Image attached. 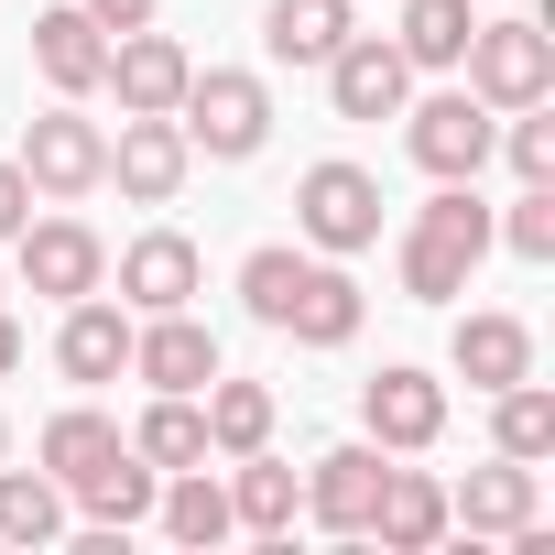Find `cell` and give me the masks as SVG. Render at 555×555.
Masks as SVG:
<instances>
[{
	"instance_id": "1",
	"label": "cell",
	"mask_w": 555,
	"mask_h": 555,
	"mask_svg": "<svg viewBox=\"0 0 555 555\" xmlns=\"http://www.w3.org/2000/svg\"><path fill=\"white\" fill-rule=\"evenodd\" d=\"M240 306H250V327L295 338V349H349L360 317H371V295L349 284V261L295 250V240H261V250L240 261Z\"/></svg>"
},
{
	"instance_id": "2",
	"label": "cell",
	"mask_w": 555,
	"mask_h": 555,
	"mask_svg": "<svg viewBox=\"0 0 555 555\" xmlns=\"http://www.w3.org/2000/svg\"><path fill=\"white\" fill-rule=\"evenodd\" d=\"M479 261H490V207H479V185H436V196L403 218V240H392V272H403L414 306H457Z\"/></svg>"
},
{
	"instance_id": "3",
	"label": "cell",
	"mask_w": 555,
	"mask_h": 555,
	"mask_svg": "<svg viewBox=\"0 0 555 555\" xmlns=\"http://www.w3.org/2000/svg\"><path fill=\"white\" fill-rule=\"evenodd\" d=\"M175 131H185V153H207V164H250V153L272 142V88H261L250 66H196L185 99H175Z\"/></svg>"
},
{
	"instance_id": "4",
	"label": "cell",
	"mask_w": 555,
	"mask_h": 555,
	"mask_svg": "<svg viewBox=\"0 0 555 555\" xmlns=\"http://www.w3.org/2000/svg\"><path fill=\"white\" fill-rule=\"evenodd\" d=\"M295 240H306V250H327V261L371 250V240H382V175H371V164H349V153L306 164V175H295Z\"/></svg>"
},
{
	"instance_id": "5",
	"label": "cell",
	"mask_w": 555,
	"mask_h": 555,
	"mask_svg": "<svg viewBox=\"0 0 555 555\" xmlns=\"http://www.w3.org/2000/svg\"><path fill=\"white\" fill-rule=\"evenodd\" d=\"M403 153H414L436 185H479V164L501 153V109H490V99H468V88L403 99Z\"/></svg>"
},
{
	"instance_id": "6",
	"label": "cell",
	"mask_w": 555,
	"mask_h": 555,
	"mask_svg": "<svg viewBox=\"0 0 555 555\" xmlns=\"http://www.w3.org/2000/svg\"><path fill=\"white\" fill-rule=\"evenodd\" d=\"M23 175H34V196L44 207H77V196H99L109 185V131L77 109V99H55V109H34L23 120V153H12Z\"/></svg>"
},
{
	"instance_id": "7",
	"label": "cell",
	"mask_w": 555,
	"mask_h": 555,
	"mask_svg": "<svg viewBox=\"0 0 555 555\" xmlns=\"http://www.w3.org/2000/svg\"><path fill=\"white\" fill-rule=\"evenodd\" d=\"M457 66H468V99H490V109H544L555 99V34L544 23H479Z\"/></svg>"
},
{
	"instance_id": "8",
	"label": "cell",
	"mask_w": 555,
	"mask_h": 555,
	"mask_svg": "<svg viewBox=\"0 0 555 555\" xmlns=\"http://www.w3.org/2000/svg\"><path fill=\"white\" fill-rule=\"evenodd\" d=\"M360 436H371L382 457H425V447L447 436V382L414 371V360H382V371L360 382Z\"/></svg>"
},
{
	"instance_id": "9",
	"label": "cell",
	"mask_w": 555,
	"mask_h": 555,
	"mask_svg": "<svg viewBox=\"0 0 555 555\" xmlns=\"http://www.w3.org/2000/svg\"><path fill=\"white\" fill-rule=\"evenodd\" d=\"M12 250H23V284H34L44 306H77V295L109 284V240H99L88 218H66V207H55V218H23Z\"/></svg>"
},
{
	"instance_id": "10",
	"label": "cell",
	"mask_w": 555,
	"mask_h": 555,
	"mask_svg": "<svg viewBox=\"0 0 555 555\" xmlns=\"http://www.w3.org/2000/svg\"><path fill=\"white\" fill-rule=\"evenodd\" d=\"M131 382L142 392H207L218 382V338L196 306H164V317H131Z\"/></svg>"
},
{
	"instance_id": "11",
	"label": "cell",
	"mask_w": 555,
	"mask_h": 555,
	"mask_svg": "<svg viewBox=\"0 0 555 555\" xmlns=\"http://www.w3.org/2000/svg\"><path fill=\"white\" fill-rule=\"evenodd\" d=\"M185 175H196V153H185L175 109H142V120H120V142H109V185H120L131 207H175V196H185Z\"/></svg>"
},
{
	"instance_id": "12",
	"label": "cell",
	"mask_w": 555,
	"mask_h": 555,
	"mask_svg": "<svg viewBox=\"0 0 555 555\" xmlns=\"http://www.w3.org/2000/svg\"><path fill=\"white\" fill-rule=\"evenodd\" d=\"M317 77H327L338 120H403V99H414V66H403V44H382V34H349Z\"/></svg>"
},
{
	"instance_id": "13",
	"label": "cell",
	"mask_w": 555,
	"mask_h": 555,
	"mask_svg": "<svg viewBox=\"0 0 555 555\" xmlns=\"http://www.w3.org/2000/svg\"><path fill=\"white\" fill-rule=\"evenodd\" d=\"M382 468H392V457H382L371 436L327 447V457L306 468V522H317V533H338V544H349V533H371V501H382Z\"/></svg>"
},
{
	"instance_id": "14",
	"label": "cell",
	"mask_w": 555,
	"mask_h": 555,
	"mask_svg": "<svg viewBox=\"0 0 555 555\" xmlns=\"http://www.w3.org/2000/svg\"><path fill=\"white\" fill-rule=\"evenodd\" d=\"M196 284H207V250H196L185 229H142V240L120 250V306H131V317L196 306Z\"/></svg>"
},
{
	"instance_id": "15",
	"label": "cell",
	"mask_w": 555,
	"mask_h": 555,
	"mask_svg": "<svg viewBox=\"0 0 555 555\" xmlns=\"http://www.w3.org/2000/svg\"><path fill=\"white\" fill-rule=\"evenodd\" d=\"M185 77H196V55L175 44V34H109V77L99 88H120V120H142V109H175L185 99Z\"/></svg>"
},
{
	"instance_id": "16",
	"label": "cell",
	"mask_w": 555,
	"mask_h": 555,
	"mask_svg": "<svg viewBox=\"0 0 555 555\" xmlns=\"http://www.w3.org/2000/svg\"><path fill=\"white\" fill-rule=\"evenodd\" d=\"M55 371H66L77 392H99V382L131 371V306H109V284L66 306V327H55Z\"/></svg>"
},
{
	"instance_id": "17",
	"label": "cell",
	"mask_w": 555,
	"mask_h": 555,
	"mask_svg": "<svg viewBox=\"0 0 555 555\" xmlns=\"http://www.w3.org/2000/svg\"><path fill=\"white\" fill-rule=\"evenodd\" d=\"M34 77H44L55 99H99V77H109V34L77 12V0L34 12Z\"/></svg>"
},
{
	"instance_id": "18",
	"label": "cell",
	"mask_w": 555,
	"mask_h": 555,
	"mask_svg": "<svg viewBox=\"0 0 555 555\" xmlns=\"http://www.w3.org/2000/svg\"><path fill=\"white\" fill-rule=\"evenodd\" d=\"M447 371H457L468 392H501V382H522V371H533V327H522V317H501V306H479V317H457Z\"/></svg>"
},
{
	"instance_id": "19",
	"label": "cell",
	"mask_w": 555,
	"mask_h": 555,
	"mask_svg": "<svg viewBox=\"0 0 555 555\" xmlns=\"http://www.w3.org/2000/svg\"><path fill=\"white\" fill-rule=\"evenodd\" d=\"M533 512H544V490H533V468L501 457V447H490V468H468V479L447 490V522H468V533H522Z\"/></svg>"
},
{
	"instance_id": "20",
	"label": "cell",
	"mask_w": 555,
	"mask_h": 555,
	"mask_svg": "<svg viewBox=\"0 0 555 555\" xmlns=\"http://www.w3.org/2000/svg\"><path fill=\"white\" fill-rule=\"evenodd\" d=\"M436 533H447V479H436V468H382L371 544H382V555H425Z\"/></svg>"
},
{
	"instance_id": "21",
	"label": "cell",
	"mask_w": 555,
	"mask_h": 555,
	"mask_svg": "<svg viewBox=\"0 0 555 555\" xmlns=\"http://www.w3.org/2000/svg\"><path fill=\"white\" fill-rule=\"evenodd\" d=\"M295 512H306V468H284L272 447H250V457L229 468V522H240V533H272V544H284Z\"/></svg>"
},
{
	"instance_id": "22",
	"label": "cell",
	"mask_w": 555,
	"mask_h": 555,
	"mask_svg": "<svg viewBox=\"0 0 555 555\" xmlns=\"http://www.w3.org/2000/svg\"><path fill=\"white\" fill-rule=\"evenodd\" d=\"M349 34H360L349 0H261V55L272 66H327Z\"/></svg>"
},
{
	"instance_id": "23",
	"label": "cell",
	"mask_w": 555,
	"mask_h": 555,
	"mask_svg": "<svg viewBox=\"0 0 555 555\" xmlns=\"http://www.w3.org/2000/svg\"><path fill=\"white\" fill-rule=\"evenodd\" d=\"M196 414H207V457H250V447H272V382H207L196 392Z\"/></svg>"
},
{
	"instance_id": "24",
	"label": "cell",
	"mask_w": 555,
	"mask_h": 555,
	"mask_svg": "<svg viewBox=\"0 0 555 555\" xmlns=\"http://www.w3.org/2000/svg\"><path fill=\"white\" fill-rule=\"evenodd\" d=\"M153 512H164L175 544H229V533H240V522H229V479H207V457H196V468H164Z\"/></svg>"
},
{
	"instance_id": "25",
	"label": "cell",
	"mask_w": 555,
	"mask_h": 555,
	"mask_svg": "<svg viewBox=\"0 0 555 555\" xmlns=\"http://www.w3.org/2000/svg\"><path fill=\"white\" fill-rule=\"evenodd\" d=\"M490 447H501V457H522V468H544V457H555V392H544L533 371L490 392Z\"/></svg>"
},
{
	"instance_id": "26",
	"label": "cell",
	"mask_w": 555,
	"mask_h": 555,
	"mask_svg": "<svg viewBox=\"0 0 555 555\" xmlns=\"http://www.w3.org/2000/svg\"><path fill=\"white\" fill-rule=\"evenodd\" d=\"M468 34H479V12H468V0H403V66L414 77H447L457 55H468Z\"/></svg>"
},
{
	"instance_id": "27",
	"label": "cell",
	"mask_w": 555,
	"mask_h": 555,
	"mask_svg": "<svg viewBox=\"0 0 555 555\" xmlns=\"http://www.w3.org/2000/svg\"><path fill=\"white\" fill-rule=\"evenodd\" d=\"M120 447H131V436H120L99 403H66V414L44 425V447H34V457H44V479H66V490H77V479H88L99 457H120Z\"/></svg>"
},
{
	"instance_id": "28",
	"label": "cell",
	"mask_w": 555,
	"mask_h": 555,
	"mask_svg": "<svg viewBox=\"0 0 555 555\" xmlns=\"http://www.w3.org/2000/svg\"><path fill=\"white\" fill-rule=\"evenodd\" d=\"M131 457H142V468H196V457H207V414H196V392H153L142 425H131Z\"/></svg>"
},
{
	"instance_id": "29",
	"label": "cell",
	"mask_w": 555,
	"mask_h": 555,
	"mask_svg": "<svg viewBox=\"0 0 555 555\" xmlns=\"http://www.w3.org/2000/svg\"><path fill=\"white\" fill-rule=\"evenodd\" d=\"M55 533H66V479L0 457V544H55Z\"/></svg>"
},
{
	"instance_id": "30",
	"label": "cell",
	"mask_w": 555,
	"mask_h": 555,
	"mask_svg": "<svg viewBox=\"0 0 555 555\" xmlns=\"http://www.w3.org/2000/svg\"><path fill=\"white\" fill-rule=\"evenodd\" d=\"M153 490H164V468H142L131 447H120V457H99V468L77 479V501H88V522H109V533H131V522L153 512Z\"/></svg>"
},
{
	"instance_id": "31",
	"label": "cell",
	"mask_w": 555,
	"mask_h": 555,
	"mask_svg": "<svg viewBox=\"0 0 555 555\" xmlns=\"http://www.w3.org/2000/svg\"><path fill=\"white\" fill-rule=\"evenodd\" d=\"M490 240H501L512 261H555V185H522V196L490 218Z\"/></svg>"
},
{
	"instance_id": "32",
	"label": "cell",
	"mask_w": 555,
	"mask_h": 555,
	"mask_svg": "<svg viewBox=\"0 0 555 555\" xmlns=\"http://www.w3.org/2000/svg\"><path fill=\"white\" fill-rule=\"evenodd\" d=\"M501 153H512L522 185H555V120L544 109H501Z\"/></svg>"
},
{
	"instance_id": "33",
	"label": "cell",
	"mask_w": 555,
	"mask_h": 555,
	"mask_svg": "<svg viewBox=\"0 0 555 555\" xmlns=\"http://www.w3.org/2000/svg\"><path fill=\"white\" fill-rule=\"evenodd\" d=\"M34 207H44V196H34V175L0 153V240H23V218H34Z\"/></svg>"
},
{
	"instance_id": "34",
	"label": "cell",
	"mask_w": 555,
	"mask_h": 555,
	"mask_svg": "<svg viewBox=\"0 0 555 555\" xmlns=\"http://www.w3.org/2000/svg\"><path fill=\"white\" fill-rule=\"evenodd\" d=\"M77 12H88L99 34H142V23H164V0H77Z\"/></svg>"
},
{
	"instance_id": "35",
	"label": "cell",
	"mask_w": 555,
	"mask_h": 555,
	"mask_svg": "<svg viewBox=\"0 0 555 555\" xmlns=\"http://www.w3.org/2000/svg\"><path fill=\"white\" fill-rule=\"evenodd\" d=\"M12 371H23V317L0 306V382H12Z\"/></svg>"
},
{
	"instance_id": "36",
	"label": "cell",
	"mask_w": 555,
	"mask_h": 555,
	"mask_svg": "<svg viewBox=\"0 0 555 555\" xmlns=\"http://www.w3.org/2000/svg\"><path fill=\"white\" fill-rule=\"evenodd\" d=\"M0 457H12V425H0Z\"/></svg>"
}]
</instances>
